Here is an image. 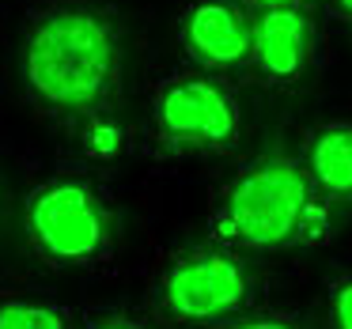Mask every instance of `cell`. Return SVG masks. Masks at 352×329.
Returning <instances> with one entry per match:
<instances>
[{
	"instance_id": "cell-14",
	"label": "cell",
	"mask_w": 352,
	"mask_h": 329,
	"mask_svg": "<svg viewBox=\"0 0 352 329\" xmlns=\"http://www.w3.org/2000/svg\"><path fill=\"white\" fill-rule=\"evenodd\" d=\"M314 8L337 27H352V0H314Z\"/></svg>"
},
{
	"instance_id": "cell-15",
	"label": "cell",
	"mask_w": 352,
	"mask_h": 329,
	"mask_svg": "<svg viewBox=\"0 0 352 329\" xmlns=\"http://www.w3.org/2000/svg\"><path fill=\"white\" fill-rule=\"evenodd\" d=\"M246 8H273V4H292V0H243Z\"/></svg>"
},
{
	"instance_id": "cell-12",
	"label": "cell",
	"mask_w": 352,
	"mask_h": 329,
	"mask_svg": "<svg viewBox=\"0 0 352 329\" xmlns=\"http://www.w3.org/2000/svg\"><path fill=\"white\" fill-rule=\"evenodd\" d=\"M326 321L329 329H352V273H337L326 284Z\"/></svg>"
},
{
	"instance_id": "cell-11",
	"label": "cell",
	"mask_w": 352,
	"mask_h": 329,
	"mask_svg": "<svg viewBox=\"0 0 352 329\" xmlns=\"http://www.w3.org/2000/svg\"><path fill=\"white\" fill-rule=\"evenodd\" d=\"M212 329H307L296 310H276V306H254V310L239 314V318L223 321Z\"/></svg>"
},
{
	"instance_id": "cell-9",
	"label": "cell",
	"mask_w": 352,
	"mask_h": 329,
	"mask_svg": "<svg viewBox=\"0 0 352 329\" xmlns=\"http://www.w3.org/2000/svg\"><path fill=\"white\" fill-rule=\"evenodd\" d=\"M80 310L34 288H0V329H76Z\"/></svg>"
},
{
	"instance_id": "cell-13",
	"label": "cell",
	"mask_w": 352,
	"mask_h": 329,
	"mask_svg": "<svg viewBox=\"0 0 352 329\" xmlns=\"http://www.w3.org/2000/svg\"><path fill=\"white\" fill-rule=\"evenodd\" d=\"M76 329H167L152 314H122V310H99V314H80Z\"/></svg>"
},
{
	"instance_id": "cell-8",
	"label": "cell",
	"mask_w": 352,
	"mask_h": 329,
	"mask_svg": "<svg viewBox=\"0 0 352 329\" xmlns=\"http://www.w3.org/2000/svg\"><path fill=\"white\" fill-rule=\"evenodd\" d=\"M299 163L329 205H352V117L311 125L299 144Z\"/></svg>"
},
{
	"instance_id": "cell-5",
	"label": "cell",
	"mask_w": 352,
	"mask_h": 329,
	"mask_svg": "<svg viewBox=\"0 0 352 329\" xmlns=\"http://www.w3.org/2000/svg\"><path fill=\"white\" fill-rule=\"evenodd\" d=\"M243 140V102L231 76L208 69H175L155 80L144 110V144L170 163L223 159Z\"/></svg>"
},
{
	"instance_id": "cell-7",
	"label": "cell",
	"mask_w": 352,
	"mask_h": 329,
	"mask_svg": "<svg viewBox=\"0 0 352 329\" xmlns=\"http://www.w3.org/2000/svg\"><path fill=\"white\" fill-rule=\"evenodd\" d=\"M254 31V8L243 0H190L178 16V46L193 69L231 76L243 69Z\"/></svg>"
},
{
	"instance_id": "cell-2",
	"label": "cell",
	"mask_w": 352,
	"mask_h": 329,
	"mask_svg": "<svg viewBox=\"0 0 352 329\" xmlns=\"http://www.w3.org/2000/svg\"><path fill=\"white\" fill-rule=\"evenodd\" d=\"M333 205L314 190L299 155L269 152L239 163L212 190L205 238L235 253H288L322 246L333 227Z\"/></svg>"
},
{
	"instance_id": "cell-3",
	"label": "cell",
	"mask_w": 352,
	"mask_h": 329,
	"mask_svg": "<svg viewBox=\"0 0 352 329\" xmlns=\"http://www.w3.org/2000/svg\"><path fill=\"white\" fill-rule=\"evenodd\" d=\"M31 253L61 273H107L118 261V201L91 167H57L23 197Z\"/></svg>"
},
{
	"instance_id": "cell-10",
	"label": "cell",
	"mask_w": 352,
	"mask_h": 329,
	"mask_svg": "<svg viewBox=\"0 0 352 329\" xmlns=\"http://www.w3.org/2000/svg\"><path fill=\"white\" fill-rule=\"evenodd\" d=\"M80 137V148H84V155L91 163H107V159H118V155L125 152V133L118 129L114 114L110 117H99V122H87L84 129H76Z\"/></svg>"
},
{
	"instance_id": "cell-4",
	"label": "cell",
	"mask_w": 352,
	"mask_h": 329,
	"mask_svg": "<svg viewBox=\"0 0 352 329\" xmlns=\"http://www.w3.org/2000/svg\"><path fill=\"white\" fill-rule=\"evenodd\" d=\"M254 306H265L261 273L212 238L170 246L148 269L144 314L167 329H212Z\"/></svg>"
},
{
	"instance_id": "cell-6",
	"label": "cell",
	"mask_w": 352,
	"mask_h": 329,
	"mask_svg": "<svg viewBox=\"0 0 352 329\" xmlns=\"http://www.w3.org/2000/svg\"><path fill=\"white\" fill-rule=\"evenodd\" d=\"M322 65V31L314 0L254 8L250 49L239 69L243 84L261 91H292Z\"/></svg>"
},
{
	"instance_id": "cell-1",
	"label": "cell",
	"mask_w": 352,
	"mask_h": 329,
	"mask_svg": "<svg viewBox=\"0 0 352 329\" xmlns=\"http://www.w3.org/2000/svg\"><path fill=\"white\" fill-rule=\"evenodd\" d=\"M19 91L50 125L84 129L110 117L125 87V27L99 0H42L23 12Z\"/></svg>"
}]
</instances>
